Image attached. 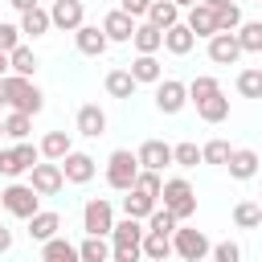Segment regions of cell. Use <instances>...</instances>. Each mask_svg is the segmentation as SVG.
<instances>
[{
	"label": "cell",
	"instance_id": "cell-1",
	"mask_svg": "<svg viewBox=\"0 0 262 262\" xmlns=\"http://www.w3.org/2000/svg\"><path fill=\"white\" fill-rule=\"evenodd\" d=\"M4 86H8V111H20V115H41L45 111V94L33 78L4 74Z\"/></svg>",
	"mask_w": 262,
	"mask_h": 262
},
{
	"label": "cell",
	"instance_id": "cell-2",
	"mask_svg": "<svg viewBox=\"0 0 262 262\" xmlns=\"http://www.w3.org/2000/svg\"><path fill=\"white\" fill-rule=\"evenodd\" d=\"M139 156L135 151H127V147H115L111 151V160H106V184L115 188V192H131L135 188V176H139Z\"/></svg>",
	"mask_w": 262,
	"mask_h": 262
},
{
	"label": "cell",
	"instance_id": "cell-3",
	"mask_svg": "<svg viewBox=\"0 0 262 262\" xmlns=\"http://www.w3.org/2000/svg\"><path fill=\"white\" fill-rule=\"evenodd\" d=\"M160 201H164V209H168L176 221H188V217L196 213V192H192V184H188L184 176H172V180H164V192H160Z\"/></svg>",
	"mask_w": 262,
	"mask_h": 262
},
{
	"label": "cell",
	"instance_id": "cell-4",
	"mask_svg": "<svg viewBox=\"0 0 262 262\" xmlns=\"http://www.w3.org/2000/svg\"><path fill=\"white\" fill-rule=\"evenodd\" d=\"M0 209H4V213H12V217H20V221H29L33 213H41V192H37L33 184L12 180V184L0 192Z\"/></svg>",
	"mask_w": 262,
	"mask_h": 262
},
{
	"label": "cell",
	"instance_id": "cell-5",
	"mask_svg": "<svg viewBox=\"0 0 262 262\" xmlns=\"http://www.w3.org/2000/svg\"><path fill=\"white\" fill-rule=\"evenodd\" d=\"M82 229L94 233V237H111V229H115V205L106 196H90L82 205Z\"/></svg>",
	"mask_w": 262,
	"mask_h": 262
},
{
	"label": "cell",
	"instance_id": "cell-6",
	"mask_svg": "<svg viewBox=\"0 0 262 262\" xmlns=\"http://www.w3.org/2000/svg\"><path fill=\"white\" fill-rule=\"evenodd\" d=\"M172 246H176V254L184 258V262H205L209 254H213V242L201 233V229H192V225H176V233H172Z\"/></svg>",
	"mask_w": 262,
	"mask_h": 262
},
{
	"label": "cell",
	"instance_id": "cell-7",
	"mask_svg": "<svg viewBox=\"0 0 262 262\" xmlns=\"http://www.w3.org/2000/svg\"><path fill=\"white\" fill-rule=\"evenodd\" d=\"M29 184H33L41 196H57V192L66 188V172H61L57 160H41V164L29 168Z\"/></svg>",
	"mask_w": 262,
	"mask_h": 262
},
{
	"label": "cell",
	"instance_id": "cell-8",
	"mask_svg": "<svg viewBox=\"0 0 262 262\" xmlns=\"http://www.w3.org/2000/svg\"><path fill=\"white\" fill-rule=\"evenodd\" d=\"M188 102V86L176 82V78H160L156 82V111L160 115H180Z\"/></svg>",
	"mask_w": 262,
	"mask_h": 262
},
{
	"label": "cell",
	"instance_id": "cell-9",
	"mask_svg": "<svg viewBox=\"0 0 262 262\" xmlns=\"http://www.w3.org/2000/svg\"><path fill=\"white\" fill-rule=\"evenodd\" d=\"M49 20H53V29H61V33H78V29L86 25V4H82V0H53V4H49Z\"/></svg>",
	"mask_w": 262,
	"mask_h": 262
},
{
	"label": "cell",
	"instance_id": "cell-10",
	"mask_svg": "<svg viewBox=\"0 0 262 262\" xmlns=\"http://www.w3.org/2000/svg\"><path fill=\"white\" fill-rule=\"evenodd\" d=\"M61 172H66V184H90L94 172H98V164H94V156H86V151H70V156L61 160Z\"/></svg>",
	"mask_w": 262,
	"mask_h": 262
},
{
	"label": "cell",
	"instance_id": "cell-11",
	"mask_svg": "<svg viewBox=\"0 0 262 262\" xmlns=\"http://www.w3.org/2000/svg\"><path fill=\"white\" fill-rule=\"evenodd\" d=\"M135 25H139V20H135V16H127L123 8H115V12H106V16H102V33H106V41H111V45L131 41V37H135Z\"/></svg>",
	"mask_w": 262,
	"mask_h": 262
},
{
	"label": "cell",
	"instance_id": "cell-12",
	"mask_svg": "<svg viewBox=\"0 0 262 262\" xmlns=\"http://www.w3.org/2000/svg\"><path fill=\"white\" fill-rule=\"evenodd\" d=\"M74 123H78V135H86V139H98V135H106V111H102L98 102H82Z\"/></svg>",
	"mask_w": 262,
	"mask_h": 262
},
{
	"label": "cell",
	"instance_id": "cell-13",
	"mask_svg": "<svg viewBox=\"0 0 262 262\" xmlns=\"http://www.w3.org/2000/svg\"><path fill=\"white\" fill-rule=\"evenodd\" d=\"M242 57V41H237V33H217V37H209V61H217V66H233Z\"/></svg>",
	"mask_w": 262,
	"mask_h": 262
},
{
	"label": "cell",
	"instance_id": "cell-14",
	"mask_svg": "<svg viewBox=\"0 0 262 262\" xmlns=\"http://www.w3.org/2000/svg\"><path fill=\"white\" fill-rule=\"evenodd\" d=\"M135 156H139V164H143V168L164 172V168L172 164V143H164V139H143Z\"/></svg>",
	"mask_w": 262,
	"mask_h": 262
},
{
	"label": "cell",
	"instance_id": "cell-15",
	"mask_svg": "<svg viewBox=\"0 0 262 262\" xmlns=\"http://www.w3.org/2000/svg\"><path fill=\"white\" fill-rule=\"evenodd\" d=\"M74 45H78V53H86V57H102L111 41H106L102 25H82V29L74 33Z\"/></svg>",
	"mask_w": 262,
	"mask_h": 262
},
{
	"label": "cell",
	"instance_id": "cell-16",
	"mask_svg": "<svg viewBox=\"0 0 262 262\" xmlns=\"http://www.w3.org/2000/svg\"><path fill=\"white\" fill-rule=\"evenodd\" d=\"M184 25H188L196 37H205V41L221 33V29H217V12H213L209 4H192V8H188V16H184Z\"/></svg>",
	"mask_w": 262,
	"mask_h": 262
},
{
	"label": "cell",
	"instance_id": "cell-17",
	"mask_svg": "<svg viewBox=\"0 0 262 262\" xmlns=\"http://www.w3.org/2000/svg\"><path fill=\"white\" fill-rule=\"evenodd\" d=\"M37 147H41V160H57V164H61V160L74 151V139H70V131H45Z\"/></svg>",
	"mask_w": 262,
	"mask_h": 262
},
{
	"label": "cell",
	"instance_id": "cell-18",
	"mask_svg": "<svg viewBox=\"0 0 262 262\" xmlns=\"http://www.w3.org/2000/svg\"><path fill=\"white\" fill-rule=\"evenodd\" d=\"M229 176L233 180H254L258 176V151L254 147H233V156H229Z\"/></svg>",
	"mask_w": 262,
	"mask_h": 262
},
{
	"label": "cell",
	"instance_id": "cell-19",
	"mask_svg": "<svg viewBox=\"0 0 262 262\" xmlns=\"http://www.w3.org/2000/svg\"><path fill=\"white\" fill-rule=\"evenodd\" d=\"M57 229H61V213H53V209H41V213L29 217V237L33 242H49V237H57Z\"/></svg>",
	"mask_w": 262,
	"mask_h": 262
},
{
	"label": "cell",
	"instance_id": "cell-20",
	"mask_svg": "<svg viewBox=\"0 0 262 262\" xmlns=\"http://www.w3.org/2000/svg\"><path fill=\"white\" fill-rule=\"evenodd\" d=\"M131 45H135V53H160L164 49V29H156L151 20H139Z\"/></svg>",
	"mask_w": 262,
	"mask_h": 262
},
{
	"label": "cell",
	"instance_id": "cell-21",
	"mask_svg": "<svg viewBox=\"0 0 262 262\" xmlns=\"http://www.w3.org/2000/svg\"><path fill=\"white\" fill-rule=\"evenodd\" d=\"M192 45H196V33L180 20V25H172L168 33H164V49L172 53V57H184V53H192Z\"/></svg>",
	"mask_w": 262,
	"mask_h": 262
},
{
	"label": "cell",
	"instance_id": "cell-22",
	"mask_svg": "<svg viewBox=\"0 0 262 262\" xmlns=\"http://www.w3.org/2000/svg\"><path fill=\"white\" fill-rule=\"evenodd\" d=\"M127 70H131V78H135L139 86H143V82H147V86H156V82L164 78V70H160V61H156V53H135V61H131Z\"/></svg>",
	"mask_w": 262,
	"mask_h": 262
},
{
	"label": "cell",
	"instance_id": "cell-23",
	"mask_svg": "<svg viewBox=\"0 0 262 262\" xmlns=\"http://www.w3.org/2000/svg\"><path fill=\"white\" fill-rule=\"evenodd\" d=\"M156 205H160L156 196H147L143 188H131V192L123 196V217H135V221H147Z\"/></svg>",
	"mask_w": 262,
	"mask_h": 262
},
{
	"label": "cell",
	"instance_id": "cell-24",
	"mask_svg": "<svg viewBox=\"0 0 262 262\" xmlns=\"http://www.w3.org/2000/svg\"><path fill=\"white\" fill-rule=\"evenodd\" d=\"M143 221H135V217H123V221H115V229H111V246H143Z\"/></svg>",
	"mask_w": 262,
	"mask_h": 262
},
{
	"label": "cell",
	"instance_id": "cell-25",
	"mask_svg": "<svg viewBox=\"0 0 262 262\" xmlns=\"http://www.w3.org/2000/svg\"><path fill=\"white\" fill-rule=\"evenodd\" d=\"M176 254V246H172V233H143V258L147 262H168Z\"/></svg>",
	"mask_w": 262,
	"mask_h": 262
},
{
	"label": "cell",
	"instance_id": "cell-26",
	"mask_svg": "<svg viewBox=\"0 0 262 262\" xmlns=\"http://www.w3.org/2000/svg\"><path fill=\"white\" fill-rule=\"evenodd\" d=\"M41 262H82V254H78V246H70V242L57 233V237L41 242Z\"/></svg>",
	"mask_w": 262,
	"mask_h": 262
},
{
	"label": "cell",
	"instance_id": "cell-27",
	"mask_svg": "<svg viewBox=\"0 0 262 262\" xmlns=\"http://www.w3.org/2000/svg\"><path fill=\"white\" fill-rule=\"evenodd\" d=\"M49 29H53V20H49V8H41V4H37V8L20 12V33H25V37H33V41H37V37H45Z\"/></svg>",
	"mask_w": 262,
	"mask_h": 262
},
{
	"label": "cell",
	"instance_id": "cell-28",
	"mask_svg": "<svg viewBox=\"0 0 262 262\" xmlns=\"http://www.w3.org/2000/svg\"><path fill=\"white\" fill-rule=\"evenodd\" d=\"M102 86H106V94H111V98H131L139 82L131 78V70L115 66V70H106V82H102Z\"/></svg>",
	"mask_w": 262,
	"mask_h": 262
},
{
	"label": "cell",
	"instance_id": "cell-29",
	"mask_svg": "<svg viewBox=\"0 0 262 262\" xmlns=\"http://www.w3.org/2000/svg\"><path fill=\"white\" fill-rule=\"evenodd\" d=\"M147 20L156 25V29H172V25H180V4L176 0H151V8H147Z\"/></svg>",
	"mask_w": 262,
	"mask_h": 262
},
{
	"label": "cell",
	"instance_id": "cell-30",
	"mask_svg": "<svg viewBox=\"0 0 262 262\" xmlns=\"http://www.w3.org/2000/svg\"><path fill=\"white\" fill-rule=\"evenodd\" d=\"M8 66H12V74H20V78H33L41 61H37V53H33L29 45H16V49L8 53Z\"/></svg>",
	"mask_w": 262,
	"mask_h": 262
},
{
	"label": "cell",
	"instance_id": "cell-31",
	"mask_svg": "<svg viewBox=\"0 0 262 262\" xmlns=\"http://www.w3.org/2000/svg\"><path fill=\"white\" fill-rule=\"evenodd\" d=\"M196 115H201L205 123H225V119H229V98H225V94H213V98L196 102Z\"/></svg>",
	"mask_w": 262,
	"mask_h": 262
},
{
	"label": "cell",
	"instance_id": "cell-32",
	"mask_svg": "<svg viewBox=\"0 0 262 262\" xmlns=\"http://www.w3.org/2000/svg\"><path fill=\"white\" fill-rule=\"evenodd\" d=\"M233 225L237 229H258L262 225V205L258 201H237L233 205Z\"/></svg>",
	"mask_w": 262,
	"mask_h": 262
},
{
	"label": "cell",
	"instance_id": "cell-33",
	"mask_svg": "<svg viewBox=\"0 0 262 262\" xmlns=\"http://www.w3.org/2000/svg\"><path fill=\"white\" fill-rule=\"evenodd\" d=\"M111 242L106 237H94V233H86V242L78 246V254H82V262H111Z\"/></svg>",
	"mask_w": 262,
	"mask_h": 262
},
{
	"label": "cell",
	"instance_id": "cell-34",
	"mask_svg": "<svg viewBox=\"0 0 262 262\" xmlns=\"http://www.w3.org/2000/svg\"><path fill=\"white\" fill-rule=\"evenodd\" d=\"M4 135H8V139H16V143H20V139H29V135H33V115L8 111V115H4Z\"/></svg>",
	"mask_w": 262,
	"mask_h": 262
},
{
	"label": "cell",
	"instance_id": "cell-35",
	"mask_svg": "<svg viewBox=\"0 0 262 262\" xmlns=\"http://www.w3.org/2000/svg\"><path fill=\"white\" fill-rule=\"evenodd\" d=\"M213 12H217V29H221V33H237V29H242V8H237L233 0H221Z\"/></svg>",
	"mask_w": 262,
	"mask_h": 262
},
{
	"label": "cell",
	"instance_id": "cell-36",
	"mask_svg": "<svg viewBox=\"0 0 262 262\" xmlns=\"http://www.w3.org/2000/svg\"><path fill=\"white\" fill-rule=\"evenodd\" d=\"M213 94H221V82H217V78L196 74V78L188 82V102H205V98H213Z\"/></svg>",
	"mask_w": 262,
	"mask_h": 262
},
{
	"label": "cell",
	"instance_id": "cell-37",
	"mask_svg": "<svg viewBox=\"0 0 262 262\" xmlns=\"http://www.w3.org/2000/svg\"><path fill=\"white\" fill-rule=\"evenodd\" d=\"M237 94L242 98H262V66H250L237 74Z\"/></svg>",
	"mask_w": 262,
	"mask_h": 262
},
{
	"label": "cell",
	"instance_id": "cell-38",
	"mask_svg": "<svg viewBox=\"0 0 262 262\" xmlns=\"http://www.w3.org/2000/svg\"><path fill=\"white\" fill-rule=\"evenodd\" d=\"M237 41H242V53H262V20H242Z\"/></svg>",
	"mask_w": 262,
	"mask_h": 262
},
{
	"label": "cell",
	"instance_id": "cell-39",
	"mask_svg": "<svg viewBox=\"0 0 262 262\" xmlns=\"http://www.w3.org/2000/svg\"><path fill=\"white\" fill-rule=\"evenodd\" d=\"M172 164H180V168H196V164H205V156H201V147H196L192 139H184V143L172 147Z\"/></svg>",
	"mask_w": 262,
	"mask_h": 262
},
{
	"label": "cell",
	"instance_id": "cell-40",
	"mask_svg": "<svg viewBox=\"0 0 262 262\" xmlns=\"http://www.w3.org/2000/svg\"><path fill=\"white\" fill-rule=\"evenodd\" d=\"M201 156H205V164H217V168H225V164H229V156H233V147H229L225 139H209V143L201 147Z\"/></svg>",
	"mask_w": 262,
	"mask_h": 262
},
{
	"label": "cell",
	"instance_id": "cell-41",
	"mask_svg": "<svg viewBox=\"0 0 262 262\" xmlns=\"http://www.w3.org/2000/svg\"><path fill=\"white\" fill-rule=\"evenodd\" d=\"M176 225H180V221H176L168 209H160V205H156L151 217H147V229H151V233H176Z\"/></svg>",
	"mask_w": 262,
	"mask_h": 262
},
{
	"label": "cell",
	"instance_id": "cell-42",
	"mask_svg": "<svg viewBox=\"0 0 262 262\" xmlns=\"http://www.w3.org/2000/svg\"><path fill=\"white\" fill-rule=\"evenodd\" d=\"M12 151H16V164H20V172H29L33 164H41V147H33L29 139H20V143H12Z\"/></svg>",
	"mask_w": 262,
	"mask_h": 262
},
{
	"label": "cell",
	"instance_id": "cell-43",
	"mask_svg": "<svg viewBox=\"0 0 262 262\" xmlns=\"http://www.w3.org/2000/svg\"><path fill=\"white\" fill-rule=\"evenodd\" d=\"M135 188H143L147 196H156V201H160V192H164V180H160V172H151V168H139V176H135Z\"/></svg>",
	"mask_w": 262,
	"mask_h": 262
},
{
	"label": "cell",
	"instance_id": "cell-44",
	"mask_svg": "<svg viewBox=\"0 0 262 262\" xmlns=\"http://www.w3.org/2000/svg\"><path fill=\"white\" fill-rule=\"evenodd\" d=\"M209 258H213V262H242V246L225 237V242H217V246H213V254H209Z\"/></svg>",
	"mask_w": 262,
	"mask_h": 262
},
{
	"label": "cell",
	"instance_id": "cell-45",
	"mask_svg": "<svg viewBox=\"0 0 262 262\" xmlns=\"http://www.w3.org/2000/svg\"><path fill=\"white\" fill-rule=\"evenodd\" d=\"M20 37H25V33H20V25H8V20H0V49H4V53H12V49L20 45Z\"/></svg>",
	"mask_w": 262,
	"mask_h": 262
},
{
	"label": "cell",
	"instance_id": "cell-46",
	"mask_svg": "<svg viewBox=\"0 0 262 262\" xmlns=\"http://www.w3.org/2000/svg\"><path fill=\"white\" fill-rule=\"evenodd\" d=\"M0 172H4L8 180L25 176V172H20V164H16V151H12V147H4V151H0Z\"/></svg>",
	"mask_w": 262,
	"mask_h": 262
},
{
	"label": "cell",
	"instance_id": "cell-47",
	"mask_svg": "<svg viewBox=\"0 0 262 262\" xmlns=\"http://www.w3.org/2000/svg\"><path fill=\"white\" fill-rule=\"evenodd\" d=\"M143 258V246H115L111 250V262H139Z\"/></svg>",
	"mask_w": 262,
	"mask_h": 262
},
{
	"label": "cell",
	"instance_id": "cell-48",
	"mask_svg": "<svg viewBox=\"0 0 262 262\" xmlns=\"http://www.w3.org/2000/svg\"><path fill=\"white\" fill-rule=\"evenodd\" d=\"M119 8H123L127 16H135V20H147V8H151V0H119Z\"/></svg>",
	"mask_w": 262,
	"mask_h": 262
},
{
	"label": "cell",
	"instance_id": "cell-49",
	"mask_svg": "<svg viewBox=\"0 0 262 262\" xmlns=\"http://www.w3.org/2000/svg\"><path fill=\"white\" fill-rule=\"evenodd\" d=\"M8 250H12V229L0 225V254H8Z\"/></svg>",
	"mask_w": 262,
	"mask_h": 262
},
{
	"label": "cell",
	"instance_id": "cell-50",
	"mask_svg": "<svg viewBox=\"0 0 262 262\" xmlns=\"http://www.w3.org/2000/svg\"><path fill=\"white\" fill-rule=\"evenodd\" d=\"M8 4H12V8H16V12H29V8H37V4H41V0H8Z\"/></svg>",
	"mask_w": 262,
	"mask_h": 262
},
{
	"label": "cell",
	"instance_id": "cell-51",
	"mask_svg": "<svg viewBox=\"0 0 262 262\" xmlns=\"http://www.w3.org/2000/svg\"><path fill=\"white\" fill-rule=\"evenodd\" d=\"M4 74H12V66H8V53L0 49V78H4Z\"/></svg>",
	"mask_w": 262,
	"mask_h": 262
},
{
	"label": "cell",
	"instance_id": "cell-52",
	"mask_svg": "<svg viewBox=\"0 0 262 262\" xmlns=\"http://www.w3.org/2000/svg\"><path fill=\"white\" fill-rule=\"evenodd\" d=\"M8 106V86H4V78H0V111Z\"/></svg>",
	"mask_w": 262,
	"mask_h": 262
},
{
	"label": "cell",
	"instance_id": "cell-53",
	"mask_svg": "<svg viewBox=\"0 0 262 262\" xmlns=\"http://www.w3.org/2000/svg\"><path fill=\"white\" fill-rule=\"evenodd\" d=\"M176 4H180V8L188 12V8H192V4H201V0H176Z\"/></svg>",
	"mask_w": 262,
	"mask_h": 262
},
{
	"label": "cell",
	"instance_id": "cell-54",
	"mask_svg": "<svg viewBox=\"0 0 262 262\" xmlns=\"http://www.w3.org/2000/svg\"><path fill=\"white\" fill-rule=\"evenodd\" d=\"M201 4H209V8H217V4H221V0H201Z\"/></svg>",
	"mask_w": 262,
	"mask_h": 262
},
{
	"label": "cell",
	"instance_id": "cell-55",
	"mask_svg": "<svg viewBox=\"0 0 262 262\" xmlns=\"http://www.w3.org/2000/svg\"><path fill=\"white\" fill-rule=\"evenodd\" d=\"M0 135H4V119H0Z\"/></svg>",
	"mask_w": 262,
	"mask_h": 262
},
{
	"label": "cell",
	"instance_id": "cell-56",
	"mask_svg": "<svg viewBox=\"0 0 262 262\" xmlns=\"http://www.w3.org/2000/svg\"><path fill=\"white\" fill-rule=\"evenodd\" d=\"M258 205H262V192H258Z\"/></svg>",
	"mask_w": 262,
	"mask_h": 262
},
{
	"label": "cell",
	"instance_id": "cell-57",
	"mask_svg": "<svg viewBox=\"0 0 262 262\" xmlns=\"http://www.w3.org/2000/svg\"><path fill=\"white\" fill-rule=\"evenodd\" d=\"M82 4H90V0H82Z\"/></svg>",
	"mask_w": 262,
	"mask_h": 262
},
{
	"label": "cell",
	"instance_id": "cell-58",
	"mask_svg": "<svg viewBox=\"0 0 262 262\" xmlns=\"http://www.w3.org/2000/svg\"><path fill=\"white\" fill-rule=\"evenodd\" d=\"M258 4H262V0H258Z\"/></svg>",
	"mask_w": 262,
	"mask_h": 262
}]
</instances>
